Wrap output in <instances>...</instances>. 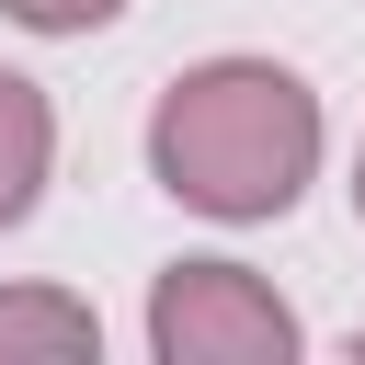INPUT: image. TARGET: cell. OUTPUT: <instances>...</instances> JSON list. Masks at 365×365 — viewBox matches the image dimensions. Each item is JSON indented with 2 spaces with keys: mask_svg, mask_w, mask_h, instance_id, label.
<instances>
[{
  "mask_svg": "<svg viewBox=\"0 0 365 365\" xmlns=\"http://www.w3.org/2000/svg\"><path fill=\"white\" fill-rule=\"evenodd\" d=\"M319 91L285 57H194L160 103H148V182L182 217L217 228H262L319 182Z\"/></svg>",
  "mask_w": 365,
  "mask_h": 365,
  "instance_id": "obj_1",
  "label": "cell"
},
{
  "mask_svg": "<svg viewBox=\"0 0 365 365\" xmlns=\"http://www.w3.org/2000/svg\"><path fill=\"white\" fill-rule=\"evenodd\" d=\"M148 354L160 365H297L308 319L274 297V274H251L228 251H194L148 285Z\"/></svg>",
  "mask_w": 365,
  "mask_h": 365,
  "instance_id": "obj_2",
  "label": "cell"
},
{
  "mask_svg": "<svg viewBox=\"0 0 365 365\" xmlns=\"http://www.w3.org/2000/svg\"><path fill=\"white\" fill-rule=\"evenodd\" d=\"M103 319L68 285H0V365H91Z\"/></svg>",
  "mask_w": 365,
  "mask_h": 365,
  "instance_id": "obj_3",
  "label": "cell"
},
{
  "mask_svg": "<svg viewBox=\"0 0 365 365\" xmlns=\"http://www.w3.org/2000/svg\"><path fill=\"white\" fill-rule=\"evenodd\" d=\"M46 171H57V103H46V80L0 68V228H23L46 205Z\"/></svg>",
  "mask_w": 365,
  "mask_h": 365,
  "instance_id": "obj_4",
  "label": "cell"
},
{
  "mask_svg": "<svg viewBox=\"0 0 365 365\" xmlns=\"http://www.w3.org/2000/svg\"><path fill=\"white\" fill-rule=\"evenodd\" d=\"M125 0H0V23H23V34H103Z\"/></svg>",
  "mask_w": 365,
  "mask_h": 365,
  "instance_id": "obj_5",
  "label": "cell"
},
{
  "mask_svg": "<svg viewBox=\"0 0 365 365\" xmlns=\"http://www.w3.org/2000/svg\"><path fill=\"white\" fill-rule=\"evenodd\" d=\"M354 217H365V148H354Z\"/></svg>",
  "mask_w": 365,
  "mask_h": 365,
  "instance_id": "obj_6",
  "label": "cell"
},
{
  "mask_svg": "<svg viewBox=\"0 0 365 365\" xmlns=\"http://www.w3.org/2000/svg\"><path fill=\"white\" fill-rule=\"evenodd\" d=\"M354 354H365V331H354Z\"/></svg>",
  "mask_w": 365,
  "mask_h": 365,
  "instance_id": "obj_7",
  "label": "cell"
}]
</instances>
